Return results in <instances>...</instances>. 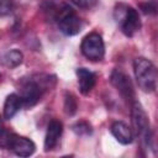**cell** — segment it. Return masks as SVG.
<instances>
[{
  "label": "cell",
  "instance_id": "7",
  "mask_svg": "<svg viewBox=\"0 0 158 158\" xmlns=\"http://www.w3.org/2000/svg\"><path fill=\"white\" fill-rule=\"evenodd\" d=\"M56 22L59 27V31L65 36H74L81 31V20L67 4L56 19Z\"/></svg>",
  "mask_w": 158,
  "mask_h": 158
},
{
  "label": "cell",
  "instance_id": "19",
  "mask_svg": "<svg viewBox=\"0 0 158 158\" xmlns=\"http://www.w3.org/2000/svg\"><path fill=\"white\" fill-rule=\"evenodd\" d=\"M4 127H2V121H1V117H0V142H1V138H2V135H4Z\"/></svg>",
  "mask_w": 158,
  "mask_h": 158
},
{
  "label": "cell",
  "instance_id": "8",
  "mask_svg": "<svg viewBox=\"0 0 158 158\" xmlns=\"http://www.w3.org/2000/svg\"><path fill=\"white\" fill-rule=\"evenodd\" d=\"M110 81L127 102L131 104L135 100V88L131 81V78L126 73L120 69H114L110 75Z\"/></svg>",
  "mask_w": 158,
  "mask_h": 158
},
{
  "label": "cell",
  "instance_id": "2",
  "mask_svg": "<svg viewBox=\"0 0 158 158\" xmlns=\"http://www.w3.org/2000/svg\"><path fill=\"white\" fill-rule=\"evenodd\" d=\"M131 122H132V133L137 136L144 148H151L152 144V132L149 126V120L144 112L142 105L133 100L131 102Z\"/></svg>",
  "mask_w": 158,
  "mask_h": 158
},
{
  "label": "cell",
  "instance_id": "18",
  "mask_svg": "<svg viewBox=\"0 0 158 158\" xmlns=\"http://www.w3.org/2000/svg\"><path fill=\"white\" fill-rule=\"evenodd\" d=\"M14 9L12 0H0V16L9 15Z\"/></svg>",
  "mask_w": 158,
  "mask_h": 158
},
{
  "label": "cell",
  "instance_id": "13",
  "mask_svg": "<svg viewBox=\"0 0 158 158\" xmlns=\"http://www.w3.org/2000/svg\"><path fill=\"white\" fill-rule=\"evenodd\" d=\"M22 59H23V54L22 52H20L19 49H11V51H7L0 59L1 64L7 67V68H16L19 67L21 63H22Z\"/></svg>",
  "mask_w": 158,
  "mask_h": 158
},
{
  "label": "cell",
  "instance_id": "4",
  "mask_svg": "<svg viewBox=\"0 0 158 158\" xmlns=\"http://www.w3.org/2000/svg\"><path fill=\"white\" fill-rule=\"evenodd\" d=\"M133 72L138 86L144 93H153L157 88V69L154 64L144 58L138 57L133 60Z\"/></svg>",
  "mask_w": 158,
  "mask_h": 158
},
{
  "label": "cell",
  "instance_id": "5",
  "mask_svg": "<svg viewBox=\"0 0 158 158\" xmlns=\"http://www.w3.org/2000/svg\"><path fill=\"white\" fill-rule=\"evenodd\" d=\"M0 147H5L14 152L19 157H30L36 151V144L33 141H31L27 137L17 136L15 133H9L7 131H4Z\"/></svg>",
  "mask_w": 158,
  "mask_h": 158
},
{
  "label": "cell",
  "instance_id": "10",
  "mask_svg": "<svg viewBox=\"0 0 158 158\" xmlns=\"http://www.w3.org/2000/svg\"><path fill=\"white\" fill-rule=\"evenodd\" d=\"M77 77H78V85H79L80 93L83 95H88L95 86V83H96L95 73H93L86 68H78Z\"/></svg>",
  "mask_w": 158,
  "mask_h": 158
},
{
  "label": "cell",
  "instance_id": "20",
  "mask_svg": "<svg viewBox=\"0 0 158 158\" xmlns=\"http://www.w3.org/2000/svg\"><path fill=\"white\" fill-rule=\"evenodd\" d=\"M0 81H1V74H0Z\"/></svg>",
  "mask_w": 158,
  "mask_h": 158
},
{
  "label": "cell",
  "instance_id": "9",
  "mask_svg": "<svg viewBox=\"0 0 158 158\" xmlns=\"http://www.w3.org/2000/svg\"><path fill=\"white\" fill-rule=\"evenodd\" d=\"M62 132H63V125L59 120H51L48 126H47V132H46V137H44V151L46 152H49L52 151L60 136H62Z\"/></svg>",
  "mask_w": 158,
  "mask_h": 158
},
{
  "label": "cell",
  "instance_id": "1",
  "mask_svg": "<svg viewBox=\"0 0 158 158\" xmlns=\"http://www.w3.org/2000/svg\"><path fill=\"white\" fill-rule=\"evenodd\" d=\"M54 83L56 78L47 74H37L22 81L20 88V98L22 101V106L27 109L33 107L41 100L44 91L53 88Z\"/></svg>",
  "mask_w": 158,
  "mask_h": 158
},
{
  "label": "cell",
  "instance_id": "16",
  "mask_svg": "<svg viewBox=\"0 0 158 158\" xmlns=\"http://www.w3.org/2000/svg\"><path fill=\"white\" fill-rule=\"evenodd\" d=\"M139 7L144 14L154 15L157 12V2H156V0H147L146 2H142L139 5Z\"/></svg>",
  "mask_w": 158,
  "mask_h": 158
},
{
  "label": "cell",
  "instance_id": "3",
  "mask_svg": "<svg viewBox=\"0 0 158 158\" xmlns=\"http://www.w3.org/2000/svg\"><path fill=\"white\" fill-rule=\"evenodd\" d=\"M114 17L122 33L127 37L135 36L141 28V19L138 11L130 5H126L123 2L117 4L114 10Z\"/></svg>",
  "mask_w": 158,
  "mask_h": 158
},
{
  "label": "cell",
  "instance_id": "15",
  "mask_svg": "<svg viewBox=\"0 0 158 158\" xmlns=\"http://www.w3.org/2000/svg\"><path fill=\"white\" fill-rule=\"evenodd\" d=\"M64 110L67 112V115H74L77 111V101L75 98L72 94H65V99H64Z\"/></svg>",
  "mask_w": 158,
  "mask_h": 158
},
{
  "label": "cell",
  "instance_id": "12",
  "mask_svg": "<svg viewBox=\"0 0 158 158\" xmlns=\"http://www.w3.org/2000/svg\"><path fill=\"white\" fill-rule=\"evenodd\" d=\"M21 107H22V101H21L20 95L10 94L6 98L5 104H4V118H6V120L12 118L19 112V110Z\"/></svg>",
  "mask_w": 158,
  "mask_h": 158
},
{
  "label": "cell",
  "instance_id": "11",
  "mask_svg": "<svg viewBox=\"0 0 158 158\" xmlns=\"http://www.w3.org/2000/svg\"><path fill=\"white\" fill-rule=\"evenodd\" d=\"M110 131L112 136L116 138V141L120 142L121 144H130L133 139V133L131 127L122 121H115L111 125Z\"/></svg>",
  "mask_w": 158,
  "mask_h": 158
},
{
  "label": "cell",
  "instance_id": "17",
  "mask_svg": "<svg viewBox=\"0 0 158 158\" xmlns=\"http://www.w3.org/2000/svg\"><path fill=\"white\" fill-rule=\"evenodd\" d=\"M69 1L80 9H91L98 4L99 0H69Z\"/></svg>",
  "mask_w": 158,
  "mask_h": 158
},
{
  "label": "cell",
  "instance_id": "6",
  "mask_svg": "<svg viewBox=\"0 0 158 158\" xmlns=\"http://www.w3.org/2000/svg\"><path fill=\"white\" fill-rule=\"evenodd\" d=\"M80 49L84 57L91 62H99L105 56V44L102 37L96 32H91L83 38Z\"/></svg>",
  "mask_w": 158,
  "mask_h": 158
},
{
  "label": "cell",
  "instance_id": "14",
  "mask_svg": "<svg viewBox=\"0 0 158 158\" xmlns=\"http://www.w3.org/2000/svg\"><path fill=\"white\" fill-rule=\"evenodd\" d=\"M72 130H73V132L77 136H89V135L93 133L91 125L89 122H86V121H78V122H75L72 126Z\"/></svg>",
  "mask_w": 158,
  "mask_h": 158
}]
</instances>
